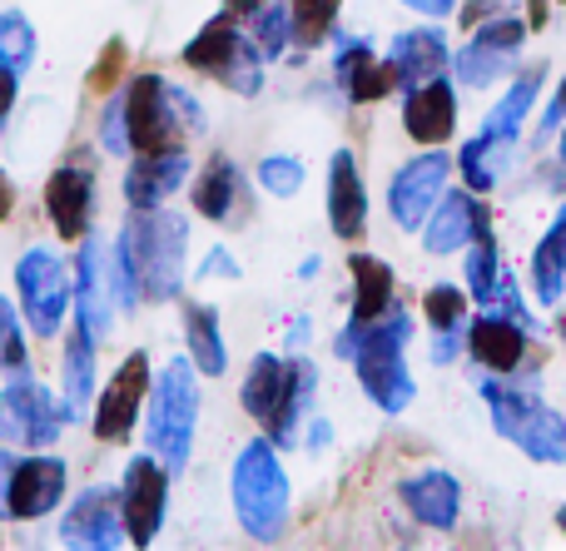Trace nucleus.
Listing matches in <instances>:
<instances>
[{"label":"nucleus","instance_id":"obj_1","mask_svg":"<svg viewBox=\"0 0 566 551\" xmlns=\"http://www.w3.org/2000/svg\"><path fill=\"white\" fill-rule=\"evenodd\" d=\"M408 338H412V314L402 304H392L388 314L373 318V324H343L338 338H333V353H338L343 363H353L368 403L388 417L408 413L412 398H418V383H412L408 363H402Z\"/></svg>","mask_w":566,"mask_h":551},{"label":"nucleus","instance_id":"obj_2","mask_svg":"<svg viewBox=\"0 0 566 551\" xmlns=\"http://www.w3.org/2000/svg\"><path fill=\"white\" fill-rule=\"evenodd\" d=\"M229 502H234V517H239L249 542L269 547L289 532L293 483H289V467H283V457H279V443L269 433L239 447L234 473H229Z\"/></svg>","mask_w":566,"mask_h":551},{"label":"nucleus","instance_id":"obj_3","mask_svg":"<svg viewBox=\"0 0 566 551\" xmlns=\"http://www.w3.org/2000/svg\"><path fill=\"white\" fill-rule=\"evenodd\" d=\"M129 264H135L145 304H179L185 298V258H189V219L175 209H129L119 229Z\"/></svg>","mask_w":566,"mask_h":551},{"label":"nucleus","instance_id":"obj_4","mask_svg":"<svg viewBox=\"0 0 566 551\" xmlns=\"http://www.w3.org/2000/svg\"><path fill=\"white\" fill-rule=\"evenodd\" d=\"M199 368L195 358H169L155 373V388H149L145 403V443L169 473H185L189 457H195V433H199Z\"/></svg>","mask_w":566,"mask_h":551},{"label":"nucleus","instance_id":"obj_5","mask_svg":"<svg viewBox=\"0 0 566 551\" xmlns=\"http://www.w3.org/2000/svg\"><path fill=\"white\" fill-rule=\"evenodd\" d=\"M129 105V139L135 155H155V149H185L189 139L205 135V105L189 95L185 85L165 80L159 70H145L125 85Z\"/></svg>","mask_w":566,"mask_h":551},{"label":"nucleus","instance_id":"obj_6","mask_svg":"<svg viewBox=\"0 0 566 551\" xmlns=\"http://www.w3.org/2000/svg\"><path fill=\"white\" fill-rule=\"evenodd\" d=\"M482 403L492 413V427L517 443L532 463H566V417L552 413L527 383H517V373L482 378Z\"/></svg>","mask_w":566,"mask_h":551},{"label":"nucleus","instance_id":"obj_7","mask_svg":"<svg viewBox=\"0 0 566 551\" xmlns=\"http://www.w3.org/2000/svg\"><path fill=\"white\" fill-rule=\"evenodd\" d=\"M179 55H185V65L195 70V75H209L214 85L234 89L239 99H254L259 89H264L269 60L259 55V45L249 40V30L239 25L234 15H224V10H219L214 20H205Z\"/></svg>","mask_w":566,"mask_h":551},{"label":"nucleus","instance_id":"obj_8","mask_svg":"<svg viewBox=\"0 0 566 551\" xmlns=\"http://www.w3.org/2000/svg\"><path fill=\"white\" fill-rule=\"evenodd\" d=\"M65 423H80V407L75 403L55 398L45 383H40V378L10 373V383L0 388V443L35 453V447L60 443Z\"/></svg>","mask_w":566,"mask_h":551},{"label":"nucleus","instance_id":"obj_9","mask_svg":"<svg viewBox=\"0 0 566 551\" xmlns=\"http://www.w3.org/2000/svg\"><path fill=\"white\" fill-rule=\"evenodd\" d=\"M15 298H20V318L35 338H55L70 318L75 304V284H70V268L55 248L30 244L15 258Z\"/></svg>","mask_w":566,"mask_h":551},{"label":"nucleus","instance_id":"obj_10","mask_svg":"<svg viewBox=\"0 0 566 551\" xmlns=\"http://www.w3.org/2000/svg\"><path fill=\"white\" fill-rule=\"evenodd\" d=\"M522 40H527V15H492L472 30V40L452 55V75L458 85L468 89H488L497 80L517 75V60H522Z\"/></svg>","mask_w":566,"mask_h":551},{"label":"nucleus","instance_id":"obj_11","mask_svg":"<svg viewBox=\"0 0 566 551\" xmlns=\"http://www.w3.org/2000/svg\"><path fill=\"white\" fill-rule=\"evenodd\" d=\"M169 483H175V473H169L155 453L129 457L125 477H119V512H125L129 547H155V537L165 532Z\"/></svg>","mask_w":566,"mask_h":551},{"label":"nucleus","instance_id":"obj_12","mask_svg":"<svg viewBox=\"0 0 566 551\" xmlns=\"http://www.w3.org/2000/svg\"><path fill=\"white\" fill-rule=\"evenodd\" d=\"M149 388H155V363H149L145 348H135V353L115 368V378L99 388L95 417H90L99 443H115V447L129 443V433H135L139 413H145V403H149Z\"/></svg>","mask_w":566,"mask_h":551},{"label":"nucleus","instance_id":"obj_13","mask_svg":"<svg viewBox=\"0 0 566 551\" xmlns=\"http://www.w3.org/2000/svg\"><path fill=\"white\" fill-rule=\"evenodd\" d=\"M448 174H452V159L442 155V145H438V149H428V155L408 159V165L388 179V214L402 234H422L428 214L438 209V199L448 194Z\"/></svg>","mask_w":566,"mask_h":551},{"label":"nucleus","instance_id":"obj_14","mask_svg":"<svg viewBox=\"0 0 566 551\" xmlns=\"http://www.w3.org/2000/svg\"><path fill=\"white\" fill-rule=\"evenodd\" d=\"M45 214L65 244H80L90 234V214H95V165H90V155H70L65 165L50 169Z\"/></svg>","mask_w":566,"mask_h":551},{"label":"nucleus","instance_id":"obj_15","mask_svg":"<svg viewBox=\"0 0 566 551\" xmlns=\"http://www.w3.org/2000/svg\"><path fill=\"white\" fill-rule=\"evenodd\" d=\"M60 542L85 547V551L125 547L129 532H125V512H119V487H85V492H75V502L65 507V522H60Z\"/></svg>","mask_w":566,"mask_h":551},{"label":"nucleus","instance_id":"obj_16","mask_svg":"<svg viewBox=\"0 0 566 551\" xmlns=\"http://www.w3.org/2000/svg\"><path fill=\"white\" fill-rule=\"evenodd\" d=\"M65 487H70L65 457H55V453H45V447H35V453L20 457L15 477H10L6 517H15V522H35V517H50L60 502H65Z\"/></svg>","mask_w":566,"mask_h":551},{"label":"nucleus","instance_id":"obj_17","mask_svg":"<svg viewBox=\"0 0 566 551\" xmlns=\"http://www.w3.org/2000/svg\"><path fill=\"white\" fill-rule=\"evenodd\" d=\"M482 229H492V204H482V194H472V189L462 184V189H452V194H442L438 209L428 214V224H422V248H428L432 258H448V254H458V248H468Z\"/></svg>","mask_w":566,"mask_h":551},{"label":"nucleus","instance_id":"obj_18","mask_svg":"<svg viewBox=\"0 0 566 551\" xmlns=\"http://www.w3.org/2000/svg\"><path fill=\"white\" fill-rule=\"evenodd\" d=\"M115 288H109V268H105V239H80V258H75V318L90 328L95 338L115 333Z\"/></svg>","mask_w":566,"mask_h":551},{"label":"nucleus","instance_id":"obj_19","mask_svg":"<svg viewBox=\"0 0 566 551\" xmlns=\"http://www.w3.org/2000/svg\"><path fill=\"white\" fill-rule=\"evenodd\" d=\"M398 502L408 507V517L418 527H428V532H452L462 517V483L448 467H422V473L398 483Z\"/></svg>","mask_w":566,"mask_h":551},{"label":"nucleus","instance_id":"obj_20","mask_svg":"<svg viewBox=\"0 0 566 551\" xmlns=\"http://www.w3.org/2000/svg\"><path fill=\"white\" fill-rule=\"evenodd\" d=\"M328 229L343 244H363L368 234V184L353 149H333L328 159Z\"/></svg>","mask_w":566,"mask_h":551},{"label":"nucleus","instance_id":"obj_21","mask_svg":"<svg viewBox=\"0 0 566 551\" xmlns=\"http://www.w3.org/2000/svg\"><path fill=\"white\" fill-rule=\"evenodd\" d=\"M402 129L428 149L448 145L452 129H458V89L448 75H432L422 85L402 89Z\"/></svg>","mask_w":566,"mask_h":551},{"label":"nucleus","instance_id":"obj_22","mask_svg":"<svg viewBox=\"0 0 566 551\" xmlns=\"http://www.w3.org/2000/svg\"><path fill=\"white\" fill-rule=\"evenodd\" d=\"M468 353L482 373L512 378L522 373V358H527V328L517 318L497 314V308H482V318L468 324Z\"/></svg>","mask_w":566,"mask_h":551},{"label":"nucleus","instance_id":"obj_23","mask_svg":"<svg viewBox=\"0 0 566 551\" xmlns=\"http://www.w3.org/2000/svg\"><path fill=\"white\" fill-rule=\"evenodd\" d=\"M333 80H338V89L353 99V105H373V99H388L392 89H398L392 65L373 55V45H368V40H358V35H338Z\"/></svg>","mask_w":566,"mask_h":551},{"label":"nucleus","instance_id":"obj_24","mask_svg":"<svg viewBox=\"0 0 566 551\" xmlns=\"http://www.w3.org/2000/svg\"><path fill=\"white\" fill-rule=\"evenodd\" d=\"M189 204H195V214L209 219V224H234L249 204L244 169H239L229 155H214L195 174V184H189Z\"/></svg>","mask_w":566,"mask_h":551},{"label":"nucleus","instance_id":"obj_25","mask_svg":"<svg viewBox=\"0 0 566 551\" xmlns=\"http://www.w3.org/2000/svg\"><path fill=\"white\" fill-rule=\"evenodd\" d=\"M189 179V149H155V155H129L125 169V204L159 209Z\"/></svg>","mask_w":566,"mask_h":551},{"label":"nucleus","instance_id":"obj_26","mask_svg":"<svg viewBox=\"0 0 566 551\" xmlns=\"http://www.w3.org/2000/svg\"><path fill=\"white\" fill-rule=\"evenodd\" d=\"M398 75V89H412L432 75H448L452 70V50H448V35L438 25H418V30H402L392 35L388 55H382Z\"/></svg>","mask_w":566,"mask_h":551},{"label":"nucleus","instance_id":"obj_27","mask_svg":"<svg viewBox=\"0 0 566 551\" xmlns=\"http://www.w3.org/2000/svg\"><path fill=\"white\" fill-rule=\"evenodd\" d=\"M512 149H517V135H497V129H482V135H472L468 145L458 149V174L462 184L472 189V194H492V189L502 184V174H507L512 165Z\"/></svg>","mask_w":566,"mask_h":551},{"label":"nucleus","instance_id":"obj_28","mask_svg":"<svg viewBox=\"0 0 566 551\" xmlns=\"http://www.w3.org/2000/svg\"><path fill=\"white\" fill-rule=\"evenodd\" d=\"M179 324H185V348H189L199 373L224 378L229 373V343H224V328H219V308L199 304V298H185V304H179Z\"/></svg>","mask_w":566,"mask_h":551},{"label":"nucleus","instance_id":"obj_29","mask_svg":"<svg viewBox=\"0 0 566 551\" xmlns=\"http://www.w3.org/2000/svg\"><path fill=\"white\" fill-rule=\"evenodd\" d=\"M348 274H353V314L348 324H373L398 304V274L388 258L378 254H348Z\"/></svg>","mask_w":566,"mask_h":551},{"label":"nucleus","instance_id":"obj_30","mask_svg":"<svg viewBox=\"0 0 566 551\" xmlns=\"http://www.w3.org/2000/svg\"><path fill=\"white\" fill-rule=\"evenodd\" d=\"M313 398H318V363L313 358H289V388H283V403H279V413L264 423V433L274 437L279 447H293L298 443V427H303V417L313 413Z\"/></svg>","mask_w":566,"mask_h":551},{"label":"nucleus","instance_id":"obj_31","mask_svg":"<svg viewBox=\"0 0 566 551\" xmlns=\"http://www.w3.org/2000/svg\"><path fill=\"white\" fill-rule=\"evenodd\" d=\"M532 294L547 308H557L566 294V199L557 204V214H552L547 234L532 248Z\"/></svg>","mask_w":566,"mask_h":551},{"label":"nucleus","instance_id":"obj_32","mask_svg":"<svg viewBox=\"0 0 566 551\" xmlns=\"http://www.w3.org/2000/svg\"><path fill=\"white\" fill-rule=\"evenodd\" d=\"M283 388H289V358L259 353L254 363H249L244 383H239V403H244V413L254 417V423H269L283 403Z\"/></svg>","mask_w":566,"mask_h":551},{"label":"nucleus","instance_id":"obj_33","mask_svg":"<svg viewBox=\"0 0 566 551\" xmlns=\"http://www.w3.org/2000/svg\"><path fill=\"white\" fill-rule=\"evenodd\" d=\"M542 85H547V60H532V65H522L517 75H512L507 95L492 105L488 115V129H497V135H517L522 125H527L532 105L542 99Z\"/></svg>","mask_w":566,"mask_h":551},{"label":"nucleus","instance_id":"obj_34","mask_svg":"<svg viewBox=\"0 0 566 551\" xmlns=\"http://www.w3.org/2000/svg\"><path fill=\"white\" fill-rule=\"evenodd\" d=\"M95 343L99 338L75 318V328L65 333V353H60V388H65V403L75 407H85L95 393Z\"/></svg>","mask_w":566,"mask_h":551},{"label":"nucleus","instance_id":"obj_35","mask_svg":"<svg viewBox=\"0 0 566 551\" xmlns=\"http://www.w3.org/2000/svg\"><path fill=\"white\" fill-rule=\"evenodd\" d=\"M497 284H502V254H497V239H492V229H482V234L468 244L462 288L472 294V304L492 308V298H497Z\"/></svg>","mask_w":566,"mask_h":551},{"label":"nucleus","instance_id":"obj_36","mask_svg":"<svg viewBox=\"0 0 566 551\" xmlns=\"http://www.w3.org/2000/svg\"><path fill=\"white\" fill-rule=\"evenodd\" d=\"M244 30H249V40L259 45V55H264V60L289 55V45H293V10H289V0H269V6H259L254 15L244 20Z\"/></svg>","mask_w":566,"mask_h":551},{"label":"nucleus","instance_id":"obj_37","mask_svg":"<svg viewBox=\"0 0 566 551\" xmlns=\"http://www.w3.org/2000/svg\"><path fill=\"white\" fill-rule=\"evenodd\" d=\"M40 55V35L25 20V10H0V65H10L15 75H25Z\"/></svg>","mask_w":566,"mask_h":551},{"label":"nucleus","instance_id":"obj_38","mask_svg":"<svg viewBox=\"0 0 566 551\" xmlns=\"http://www.w3.org/2000/svg\"><path fill=\"white\" fill-rule=\"evenodd\" d=\"M289 10H293V45L313 50L328 35H338L343 0H289Z\"/></svg>","mask_w":566,"mask_h":551},{"label":"nucleus","instance_id":"obj_39","mask_svg":"<svg viewBox=\"0 0 566 551\" xmlns=\"http://www.w3.org/2000/svg\"><path fill=\"white\" fill-rule=\"evenodd\" d=\"M95 139L105 155L115 159H129L135 155V139H129V105H125V85H115L99 105V119H95Z\"/></svg>","mask_w":566,"mask_h":551},{"label":"nucleus","instance_id":"obj_40","mask_svg":"<svg viewBox=\"0 0 566 551\" xmlns=\"http://www.w3.org/2000/svg\"><path fill=\"white\" fill-rule=\"evenodd\" d=\"M468 308H472V294L462 284H432L422 294V318H428L432 333L438 328H468Z\"/></svg>","mask_w":566,"mask_h":551},{"label":"nucleus","instance_id":"obj_41","mask_svg":"<svg viewBox=\"0 0 566 551\" xmlns=\"http://www.w3.org/2000/svg\"><path fill=\"white\" fill-rule=\"evenodd\" d=\"M254 179H259V189H264V194L293 199L303 189V179H308V169H303L298 155H264L254 165Z\"/></svg>","mask_w":566,"mask_h":551},{"label":"nucleus","instance_id":"obj_42","mask_svg":"<svg viewBox=\"0 0 566 551\" xmlns=\"http://www.w3.org/2000/svg\"><path fill=\"white\" fill-rule=\"evenodd\" d=\"M25 318L15 314L6 294H0V373H30V353H25Z\"/></svg>","mask_w":566,"mask_h":551},{"label":"nucleus","instance_id":"obj_43","mask_svg":"<svg viewBox=\"0 0 566 551\" xmlns=\"http://www.w3.org/2000/svg\"><path fill=\"white\" fill-rule=\"evenodd\" d=\"M125 40H105V50H99V60H95V70H90V89H99V95H109L115 89V80H119V70H125Z\"/></svg>","mask_w":566,"mask_h":551},{"label":"nucleus","instance_id":"obj_44","mask_svg":"<svg viewBox=\"0 0 566 551\" xmlns=\"http://www.w3.org/2000/svg\"><path fill=\"white\" fill-rule=\"evenodd\" d=\"M195 278H199V284H209V278H229V284H239V278H244V268H239V258L229 254L224 244H214L205 254V264L195 268Z\"/></svg>","mask_w":566,"mask_h":551},{"label":"nucleus","instance_id":"obj_45","mask_svg":"<svg viewBox=\"0 0 566 551\" xmlns=\"http://www.w3.org/2000/svg\"><path fill=\"white\" fill-rule=\"evenodd\" d=\"M462 348H468V328H438V333H432V363L448 368Z\"/></svg>","mask_w":566,"mask_h":551},{"label":"nucleus","instance_id":"obj_46","mask_svg":"<svg viewBox=\"0 0 566 551\" xmlns=\"http://www.w3.org/2000/svg\"><path fill=\"white\" fill-rule=\"evenodd\" d=\"M566 125V75L557 80V95L547 99V109H542V125H537V139H552L557 129Z\"/></svg>","mask_w":566,"mask_h":551},{"label":"nucleus","instance_id":"obj_47","mask_svg":"<svg viewBox=\"0 0 566 551\" xmlns=\"http://www.w3.org/2000/svg\"><path fill=\"white\" fill-rule=\"evenodd\" d=\"M502 10H507V0H468V6H458V25L462 30H478L482 20L502 15Z\"/></svg>","mask_w":566,"mask_h":551},{"label":"nucleus","instance_id":"obj_48","mask_svg":"<svg viewBox=\"0 0 566 551\" xmlns=\"http://www.w3.org/2000/svg\"><path fill=\"white\" fill-rule=\"evenodd\" d=\"M15 95H20V75L10 65H0V135L10 125V109H15Z\"/></svg>","mask_w":566,"mask_h":551},{"label":"nucleus","instance_id":"obj_49","mask_svg":"<svg viewBox=\"0 0 566 551\" xmlns=\"http://www.w3.org/2000/svg\"><path fill=\"white\" fill-rule=\"evenodd\" d=\"M20 467V453L10 443H0V512H6V497H10V477Z\"/></svg>","mask_w":566,"mask_h":551},{"label":"nucleus","instance_id":"obj_50","mask_svg":"<svg viewBox=\"0 0 566 551\" xmlns=\"http://www.w3.org/2000/svg\"><path fill=\"white\" fill-rule=\"evenodd\" d=\"M408 10H418V15H428V20H448V15H458V0H402Z\"/></svg>","mask_w":566,"mask_h":551},{"label":"nucleus","instance_id":"obj_51","mask_svg":"<svg viewBox=\"0 0 566 551\" xmlns=\"http://www.w3.org/2000/svg\"><path fill=\"white\" fill-rule=\"evenodd\" d=\"M328 443H333V423H328V417H313V427H308V437H303V447H308V453H323Z\"/></svg>","mask_w":566,"mask_h":551},{"label":"nucleus","instance_id":"obj_52","mask_svg":"<svg viewBox=\"0 0 566 551\" xmlns=\"http://www.w3.org/2000/svg\"><path fill=\"white\" fill-rule=\"evenodd\" d=\"M552 20V0H527V30H547Z\"/></svg>","mask_w":566,"mask_h":551},{"label":"nucleus","instance_id":"obj_53","mask_svg":"<svg viewBox=\"0 0 566 551\" xmlns=\"http://www.w3.org/2000/svg\"><path fill=\"white\" fill-rule=\"evenodd\" d=\"M259 6H269V0H224V6H219V10H224V15H234L239 20V25H244V20L249 15H254V10Z\"/></svg>","mask_w":566,"mask_h":551},{"label":"nucleus","instance_id":"obj_54","mask_svg":"<svg viewBox=\"0 0 566 551\" xmlns=\"http://www.w3.org/2000/svg\"><path fill=\"white\" fill-rule=\"evenodd\" d=\"M10 214H15V184H10V174L0 169V224H6Z\"/></svg>","mask_w":566,"mask_h":551},{"label":"nucleus","instance_id":"obj_55","mask_svg":"<svg viewBox=\"0 0 566 551\" xmlns=\"http://www.w3.org/2000/svg\"><path fill=\"white\" fill-rule=\"evenodd\" d=\"M308 338V318H293V328H289V343H303Z\"/></svg>","mask_w":566,"mask_h":551},{"label":"nucleus","instance_id":"obj_56","mask_svg":"<svg viewBox=\"0 0 566 551\" xmlns=\"http://www.w3.org/2000/svg\"><path fill=\"white\" fill-rule=\"evenodd\" d=\"M557 165H566V125L557 129Z\"/></svg>","mask_w":566,"mask_h":551},{"label":"nucleus","instance_id":"obj_57","mask_svg":"<svg viewBox=\"0 0 566 551\" xmlns=\"http://www.w3.org/2000/svg\"><path fill=\"white\" fill-rule=\"evenodd\" d=\"M557 527H562V537H566V502L557 507Z\"/></svg>","mask_w":566,"mask_h":551},{"label":"nucleus","instance_id":"obj_58","mask_svg":"<svg viewBox=\"0 0 566 551\" xmlns=\"http://www.w3.org/2000/svg\"><path fill=\"white\" fill-rule=\"evenodd\" d=\"M557 333H562V343H566V314L557 318Z\"/></svg>","mask_w":566,"mask_h":551},{"label":"nucleus","instance_id":"obj_59","mask_svg":"<svg viewBox=\"0 0 566 551\" xmlns=\"http://www.w3.org/2000/svg\"><path fill=\"white\" fill-rule=\"evenodd\" d=\"M557 6H566V0H557Z\"/></svg>","mask_w":566,"mask_h":551},{"label":"nucleus","instance_id":"obj_60","mask_svg":"<svg viewBox=\"0 0 566 551\" xmlns=\"http://www.w3.org/2000/svg\"><path fill=\"white\" fill-rule=\"evenodd\" d=\"M0 517H6V512H0Z\"/></svg>","mask_w":566,"mask_h":551}]
</instances>
